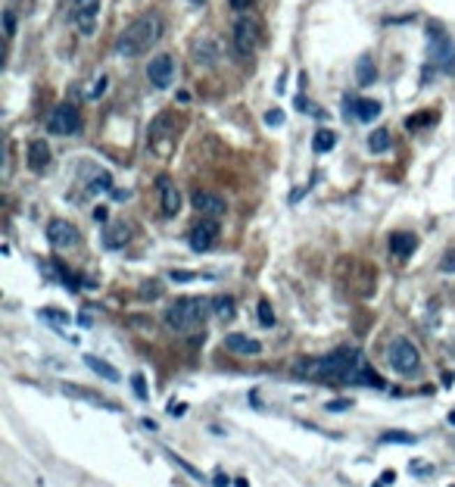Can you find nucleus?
I'll use <instances>...</instances> for the list:
<instances>
[{
  "instance_id": "obj_1",
  "label": "nucleus",
  "mask_w": 455,
  "mask_h": 487,
  "mask_svg": "<svg viewBox=\"0 0 455 487\" xmlns=\"http://www.w3.org/2000/svg\"><path fill=\"white\" fill-rule=\"evenodd\" d=\"M297 375L312 381H337V384H359V388H384V378L368 365L365 353L359 347H337L321 359L297 365Z\"/></svg>"
},
{
  "instance_id": "obj_2",
  "label": "nucleus",
  "mask_w": 455,
  "mask_h": 487,
  "mask_svg": "<svg viewBox=\"0 0 455 487\" xmlns=\"http://www.w3.org/2000/svg\"><path fill=\"white\" fill-rule=\"evenodd\" d=\"M209 316H212V297H178L165 310V328L175 331V335H187V331L200 328Z\"/></svg>"
},
{
  "instance_id": "obj_3",
  "label": "nucleus",
  "mask_w": 455,
  "mask_h": 487,
  "mask_svg": "<svg viewBox=\"0 0 455 487\" xmlns=\"http://www.w3.org/2000/svg\"><path fill=\"white\" fill-rule=\"evenodd\" d=\"M159 38H163V22H159V16L144 13V16H137L135 22L119 35L116 50H119V57H140V53L150 50Z\"/></svg>"
},
{
  "instance_id": "obj_4",
  "label": "nucleus",
  "mask_w": 455,
  "mask_h": 487,
  "mask_svg": "<svg viewBox=\"0 0 455 487\" xmlns=\"http://www.w3.org/2000/svg\"><path fill=\"white\" fill-rule=\"evenodd\" d=\"M431 41H427V69H424V82H433L437 75H452L455 72V41L443 31L440 22L427 25Z\"/></svg>"
},
{
  "instance_id": "obj_5",
  "label": "nucleus",
  "mask_w": 455,
  "mask_h": 487,
  "mask_svg": "<svg viewBox=\"0 0 455 487\" xmlns=\"http://www.w3.org/2000/svg\"><path fill=\"white\" fill-rule=\"evenodd\" d=\"M387 363H390V369L396 375H415L421 369V353L409 337H396L387 347Z\"/></svg>"
},
{
  "instance_id": "obj_6",
  "label": "nucleus",
  "mask_w": 455,
  "mask_h": 487,
  "mask_svg": "<svg viewBox=\"0 0 455 487\" xmlns=\"http://www.w3.org/2000/svg\"><path fill=\"white\" fill-rule=\"evenodd\" d=\"M78 129H82V116H78L75 103H59L47 116V131L50 135H75Z\"/></svg>"
},
{
  "instance_id": "obj_7",
  "label": "nucleus",
  "mask_w": 455,
  "mask_h": 487,
  "mask_svg": "<svg viewBox=\"0 0 455 487\" xmlns=\"http://www.w3.org/2000/svg\"><path fill=\"white\" fill-rule=\"evenodd\" d=\"M231 41H234V50H237L240 57H250V53L259 48V25H256V19L240 16L237 22H234Z\"/></svg>"
},
{
  "instance_id": "obj_8",
  "label": "nucleus",
  "mask_w": 455,
  "mask_h": 487,
  "mask_svg": "<svg viewBox=\"0 0 455 487\" xmlns=\"http://www.w3.org/2000/svg\"><path fill=\"white\" fill-rule=\"evenodd\" d=\"M218 241V219H209V216H203L197 225L191 228V235H187V244H191V250L193 253H206V250H212Z\"/></svg>"
},
{
  "instance_id": "obj_9",
  "label": "nucleus",
  "mask_w": 455,
  "mask_h": 487,
  "mask_svg": "<svg viewBox=\"0 0 455 487\" xmlns=\"http://www.w3.org/2000/svg\"><path fill=\"white\" fill-rule=\"evenodd\" d=\"M147 78L156 91H165L172 82H175V57L172 53H156L147 66Z\"/></svg>"
},
{
  "instance_id": "obj_10",
  "label": "nucleus",
  "mask_w": 455,
  "mask_h": 487,
  "mask_svg": "<svg viewBox=\"0 0 455 487\" xmlns=\"http://www.w3.org/2000/svg\"><path fill=\"white\" fill-rule=\"evenodd\" d=\"M100 19V0H72V22L82 35H94Z\"/></svg>"
},
{
  "instance_id": "obj_11",
  "label": "nucleus",
  "mask_w": 455,
  "mask_h": 487,
  "mask_svg": "<svg viewBox=\"0 0 455 487\" xmlns=\"http://www.w3.org/2000/svg\"><path fill=\"white\" fill-rule=\"evenodd\" d=\"M156 188H159V206H163V216H178L181 212V191L178 184L172 182L169 175H159L156 178Z\"/></svg>"
},
{
  "instance_id": "obj_12",
  "label": "nucleus",
  "mask_w": 455,
  "mask_h": 487,
  "mask_svg": "<svg viewBox=\"0 0 455 487\" xmlns=\"http://www.w3.org/2000/svg\"><path fill=\"white\" fill-rule=\"evenodd\" d=\"M191 203H193V210H197L200 216H209V219H222L225 212H228L225 197L212 194V191H193Z\"/></svg>"
},
{
  "instance_id": "obj_13",
  "label": "nucleus",
  "mask_w": 455,
  "mask_h": 487,
  "mask_svg": "<svg viewBox=\"0 0 455 487\" xmlns=\"http://www.w3.org/2000/svg\"><path fill=\"white\" fill-rule=\"evenodd\" d=\"M47 241L63 250V247H75L78 241H82V235H78V228L72 222H66V219H53V222L47 225Z\"/></svg>"
},
{
  "instance_id": "obj_14",
  "label": "nucleus",
  "mask_w": 455,
  "mask_h": 487,
  "mask_svg": "<svg viewBox=\"0 0 455 487\" xmlns=\"http://www.w3.org/2000/svg\"><path fill=\"white\" fill-rule=\"evenodd\" d=\"M343 110L350 112V116H356L359 122H374V119L380 116V103L378 100H368V97H346Z\"/></svg>"
},
{
  "instance_id": "obj_15",
  "label": "nucleus",
  "mask_w": 455,
  "mask_h": 487,
  "mask_svg": "<svg viewBox=\"0 0 455 487\" xmlns=\"http://www.w3.org/2000/svg\"><path fill=\"white\" fill-rule=\"evenodd\" d=\"M50 163H53L50 144H47V141H31V144H29V169L41 175V172H44Z\"/></svg>"
},
{
  "instance_id": "obj_16",
  "label": "nucleus",
  "mask_w": 455,
  "mask_h": 487,
  "mask_svg": "<svg viewBox=\"0 0 455 487\" xmlns=\"http://www.w3.org/2000/svg\"><path fill=\"white\" fill-rule=\"evenodd\" d=\"M225 347L231 353H237V356H256V353H262V344H259L256 337H246V335H228Z\"/></svg>"
},
{
  "instance_id": "obj_17",
  "label": "nucleus",
  "mask_w": 455,
  "mask_h": 487,
  "mask_svg": "<svg viewBox=\"0 0 455 487\" xmlns=\"http://www.w3.org/2000/svg\"><path fill=\"white\" fill-rule=\"evenodd\" d=\"M128 238H131V228L125 222H112V225H106V231H103V247L106 250H122L125 244H128Z\"/></svg>"
},
{
  "instance_id": "obj_18",
  "label": "nucleus",
  "mask_w": 455,
  "mask_h": 487,
  "mask_svg": "<svg viewBox=\"0 0 455 487\" xmlns=\"http://www.w3.org/2000/svg\"><path fill=\"white\" fill-rule=\"evenodd\" d=\"M390 250H393V256L409 259L412 253L418 250V238H415L412 231H396V235L390 238Z\"/></svg>"
},
{
  "instance_id": "obj_19",
  "label": "nucleus",
  "mask_w": 455,
  "mask_h": 487,
  "mask_svg": "<svg viewBox=\"0 0 455 487\" xmlns=\"http://www.w3.org/2000/svg\"><path fill=\"white\" fill-rule=\"evenodd\" d=\"M84 363H88L91 372H97V375L106 378V381H119V378H122L110 363H103V359H97V356H84Z\"/></svg>"
},
{
  "instance_id": "obj_20",
  "label": "nucleus",
  "mask_w": 455,
  "mask_h": 487,
  "mask_svg": "<svg viewBox=\"0 0 455 487\" xmlns=\"http://www.w3.org/2000/svg\"><path fill=\"white\" fill-rule=\"evenodd\" d=\"M390 147H393V141H390V131L387 129H378V131L368 135V150L371 153H387Z\"/></svg>"
},
{
  "instance_id": "obj_21",
  "label": "nucleus",
  "mask_w": 455,
  "mask_h": 487,
  "mask_svg": "<svg viewBox=\"0 0 455 487\" xmlns=\"http://www.w3.org/2000/svg\"><path fill=\"white\" fill-rule=\"evenodd\" d=\"M334 144H337V135H334L331 129H321V131H315V153H331L334 150Z\"/></svg>"
},
{
  "instance_id": "obj_22",
  "label": "nucleus",
  "mask_w": 455,
  "mask_h": 487,
  "mask_svg": "<svg viewBox=\"0 0 455 487\" xmlns=\"http://www.w3.org/2000/svg\"><path fill=\"white\" fill-rule=\"evenodd\" d=\"M212 312L218 319H234V297H212Z\"/></svg>"
},
{
  "instance_id": "obj_23",
  "label": "nucleus",
  "mask_w": 455,
  "mask_h": 487,
  "mask_svg": "<svg viewBox=\"0 0 455 487\" xmlns=\"http://www.w3.org/2000/svg\"><path fill=\"white\" fill-rule=\"evenodd\" d=\"M380 444H418V437L409 431H387V435H380Z\"/></svg>"
},
{
  "instance_id": "obj_24",
  "label": "nucleus",
  "mask_w": 455,
  "mask_h": 487,
  "mask_svg": "<svg viewBox=\"0 0 455 487\" xmlns=\"http://www.w3.org/2000/svg\"><path fill=\"white\" fill-rule=\"evenodd\" d=\"M359 85H371L374 82V69H371V57H362L359 59Z\"/></svg>"
},
{
  "instance_id": "obj_25",
  "label": "nucleus",
  "mask_w": 455,
  "mask_h": 487,
  "mask_svg": "<svg viewBox=\"0 0 455 487\" xmlns=\"http://www.w3.org/2000/svg\"><path fill=\"white\" fill-rule=\"evenodd\" d=\"M100 191H112V178H110V172H100V175L91 182V194H100Z\"/></svg>"
},
{
  "instance_id": "obj_26",
  "label": "nucleus",
  "mask_w": 455,
  "mask_h": 487,
  "mask_svg": "<svg viewBox=\"0 0 455 487\" xmlns=\"http://www.w3.org/2000/svg\"><path fill=\"white\" fill-rule=\"evenodd\" d=\"M259 322H262L265 328H271V325H274V312H271L269 300H259Z\"/></svg>"
},
{
  "instance_id": "obj_27",
  "label": "nucleus",
  "mask_w": 455,
  "mask_h": 487,
  "mask_svg": "<svg viewBox=\"0 0 455 487\" xmlns=\"http://www.w3.org/2000/svg\"><path fill=\"white\" fill-rule=\"evenodd\" d=\"M265 125H269V129H281V125H284V112L269 110V112H265Z\"/></svg>"
},
{
  "instance_id": "obj_28",
  "label": "nucleus",
  "mask_w": 455,
  "mask_h": 487,
  "mask_svg": "<svg viewBox=\"0 0 455 487\" xmlns=\"http://www.w3.org/2000/svg\"><path fill=\"white\" fill-rule=\"evenodd\" d=\"M131 388H135V393H137V400H147V381H144V375H131Z\"/></svg>"
},
{
  "instance_id": "obj_29",
  "label": "nucleus",
  "mask_w": 455,
  "mask_h": 487,
  "mask_svg": "<svg viewBox=\"0 0 455 487\" xmlns=\"http://www.w3.org/2000/svg\"><path fill=\"white\" fill-rule=\"evenodd\" d=\"M350 406H352V400H331L325 409L327 412H343V409H350Z\"/></svg>"
},
{
  "instance_id": "obj_30",
  "label": "nucleus",
  "mask_w": 455,
  "mask_h": 487,
  "mask_svg": "<svg viewBox=\"0 0 455 487\" xmlns=\"http://www.w3.org/2000/svg\"><path fill=\"white\" fill-rule=\"evenodd\" d=\"M3 29H6V38H13V31H16V19H13V10L3 13Z\"/></svg>"
},
{
  "instance_id": "obj_31",
  "label": "nucleus",
  "mask_w": 455,
  "mask_h": 487,
  "mask_svg": "<svg viewBox=\"0 0 455 487\" xmlns=\"http://www.w3.org/2000/svg\"><path fill=\"white\" fill-rule=\"evenodd\" d=\"M172 463H178V465H181V469H184V472H191V475H193V478H200V481H203V475H200V469H193V465H187V463H184V459H181V456H175V453H172Z\"/></svg>"
},
{
  "instance_id": "obj_32",
  "label": "nucleus",
  "mask_w": 455,
  "mask_h": 487,
  "mask_svg": "<svg viewBox=\"0 0 455 487\" xmlns=\"http://www.w3.org/2000/svg\"><path fill=\"white\" fill-rule=\"evenodd\" d=\"M44 316L53 319L57 325H66V322H69V316H66V312H59V310H44Z\"/></svg>"
},
{
  "instance_id": "obj_33",
  "label": "nucleus",
  "mask_w": 455,
  "mask_h": 487,
  "mask_svg": "<svg viewBox=\"0 0 455 487\" xmlns=\"http://www.w3.org/2000/svg\"><path fill=\"white\" fill-rule=\"evenodd\" d=\"M443 272H455V253H446L443 256V266H440Z\"/></svg>"
},
{
  "instance_id": "obj_34",
  "label": "nucleus",
  "mask_w": 455,
  "mask_h": 487,
  "mask_svg": "<svg viewBox=\"0 0 455 487\" xmlns=\"http://www.w3.org/2000/svg\"><path fill=\"white\" fill-rule=\"evenodd\" d=\"M172 278H175V282H193V272H172Z\"/></svg>"
},
{
  "instance_id": "obj_35",
  "label": "nucleus",
  "mask_w": 455,
  "mask_h": 487,
  "mask_svg": "<svg viewBox=\"0 0 455 487\" xmlns=\"http://www.w3.org/2000/svg\"><path fill=\"white\" fill-rule=\"evenodd\" d=\"M228 3H231L234 10H240V13H244V10H250V3H253V0H228Z\"/></svg>"
},
{
  "instance_id": "obj_36",
  "label": "nucleus",
  "mask_w": 455,
  "mask_h": 487,
  "mask_svg": "<svg viewBox=\"0 0 455 487\" xmlns=\"http://www.w3.org/2000/svg\"><path fill=\"white\" fill-rule=\"evenodd\" d=\"M103 88H106V78H100V82L91 88V97H100V94H103Z\"/></svg>"
},
{
  "instance_id": "obj_37",
  "label": "nucleus",
  "mask_w": 455,
  "mask_h": 487,
  "mask_svg": "<svg viewBox=\"0 0 455 487\" xmlns=\"http://www.w3.org/2000/svg\"><path fill=\"white\" fill-rule=\"evenodd\" d=\"M228 484H231V481H228V475H222V472L212 478V487H228Z\"/></svg>"
},
{
  "instance_id": "obj_38",
  "label": "nucleus",
  "mask_w": 455,
  "mask_h": 487,
  "mask_svg": "<svg viewBox=\"0 0 455 487\" xmlns=\"http://www.w3.org/2000/svg\"><path fill=\"white\" fill-rule=\"evenodd\" d=\"M169 412H172V416H184L187 406H184V403H172V406H169Z\"/></svg>"
},
{
  "instance_id": "obj_39",
  "label": "nucleus",
  "mask_w": 455,
  "mask_h": 487,
  "mask_svg": "<svg viewBox=\"0 0 455 487\" xmlns=\"http://www.w3.org/2000/svg\"><path fill=\"white\" fill-rule=\"evenodd\" d=\"M94 219H97V222H106V219H110V212H106L103 206H97V210H94Z\"/></svg>"
},
{
  "instance_id": "obj_40",
  "label": "nucleus",
  "mask_w": 455,
  "mask_h": 487,
  "mask_svg": "<svg viewBox=\"0 0 455 487\" xmlns=\"http://www.w3.org/2000/svg\"><path fill=\"white\" fill-rule=\"evenodd\" d=\"M191 3H203V0H191Z\"/></svg>"
}]
</instances>
